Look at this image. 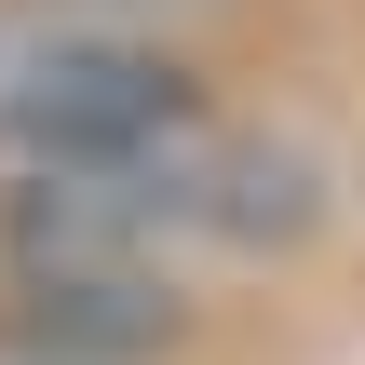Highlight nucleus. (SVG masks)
<instances>
[{"label": "nucleus", "mask_w": 365, "mask_h": 365, "mask_svg": "<svg viewBox=\"0 0 365 365\" xmlns=\"http://www.w3.org/2000/svg\"><path fill=\"white\" fill-rule=\"evenodd\" d=\"M176 135H203V95L163 41L0 14V149H14V176H135Z\"/></svg>", "instance_id": "obj_1"}, {"label": "nucleus", "mask_w": 365, "mask_h": 365, "mask_svg": "<svg viewBox=\"0 0 365 365\" xmlns=\"http://www.w3.org/2000/svg\"><path fill=\"white\" fill-rule=\"evenodd\" d=\"M163 217H176V244H217V257H298L325 230V163L298 135L203 122L163 149Z\"/></svg>", "instance_id": "obj_2"}, {"label": "nucleus", "mask_w": 365, "mask_h": 365, "mask_svg": "<svg viewBox=\"0 0 365 365\" xmlns=\"http://www.w3.org/2000/svg\"><path fill=\"white\" fill-rule=\"evenodd\" d=\"M176 271H0V352L14 365H149L176 352Z\"/></svg>", "instance_id": "obj_3"}, {"label": "nucleus", "mask_w": 365, "mask_h": 365, "mask_svg": "<svg viewBox=\"0 0 365 365\" xmlns=\"http://www.w3.org/2000/svg\"><path fill=\"white\" fill-rule=\"evenodd\" d=\"M41 14H68V27H122V41H163L176 14H217V0H41Z\"/></svg>", "instance_id": "obj_4"}]
</instances>
